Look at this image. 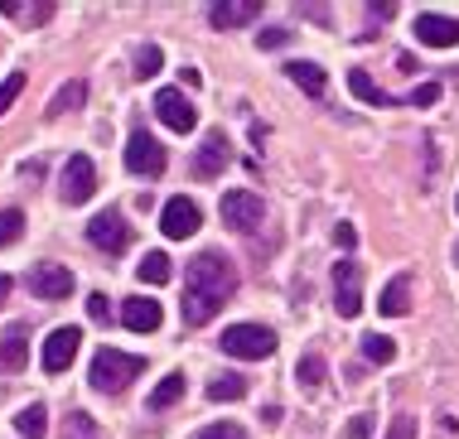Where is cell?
Here are the masks:
<instances>
[{"instance_id": "8d00e7d4", "label": "cell", "mask_w": 459, "mask_h": 439, "mask_svg": "<svg viewBox=\"0 0 459 439\" xmlns=\"http://www.w3.org/2000/svg\"><path fill=\"white\" fill-rule=\"evenodd\" d=\"M290 44V30H262V48H285Z\"/></svg>"}, {"instance_id": "d590c367", "label": "cell", "mask_w": 459, "mask_h": 439, "mask_svg": "<svg viewBox=\"0 0 459 439\" xmlns=\"http://www.w3.org/2000/svg\"><path fill=\"white\" fill-rule=\"evenodd\" d=\"M198 439H247V430H238V425H208Z\"/></svg>"}, {"instance_id": "b9f144b4", "label": "cell", "mask_w": 459, "mask_h": 439, "mask_svg": "<svg viewBox=\"0 0 459 439\" xmlns=\"http://www.w3.org/2000/svg\"><path fill=\"white\" fill-rule=\"evenodd\" d=\"M455 256H459V251H455Z\"/></svg>"}, {"instance_id": "52a82bcc", "label": "cell", "mask_w": 459, "mask_h": 439, "mask_svg": "<svg viewBox=\"0 0 459 439\" xmlns=\"http://www.w3.org/2000/svg\"><path fill=\"white\" fill-rule=\"evenodd\" d=\"M126 169L131 174H145V179L165 174V145H160L151 131H131V141H126Z\"/></svg>"}, {"instance_id": "1f68e13d", "label": "cell", "mask_w": 459, "mask_h": 439, "mask_svg": "<svg viewBox=\"0 0 459 439\" xmlns=\"http://www.w3.org/2000/svg\"><path fill=\"white\" fill-rule=\"evenodd\" d=\"M20 92H24V73H10V78L0 82V116H5V111H10V102H15Z\"/></svg>"}, {"instance_id": "7402d4cb", "label": "cell", "mask_w": 459, "mask_h": 439, "mask_svg": "<svg viewBox=\"0 0 459 439\" xmlns=\"http://www.w3.org/2000/svg\"><path fill=\"white\" fill-rule=\"evenodd\" d=\"M349 87H353V97H363V102H368V107H396V102H392V97H387V92H382V87H377V82H372V78H368V73H363V68H353V73H349Z\"/></svg>"}, {"instance_id": "ac0fdd59", "label": "cell", "mask_w": 459, "mask_h": 439, "mask_svg": "<svg viewBox=\"0 0 459 439\" xmlns=\"http://www.w3.org/2000/svg\"><path fill=\"white\" fill-rule=\"evenodd\" d=\"M377 309L387 314V319H402V314L411 309V280H406V275H392L387 290L377 295Z\"/></svg>"}, {"instance_id": "277c9868", "label": "cell", "mask_w": 459, "mask_h": 439, "mask_svg": "<svg viewBox=\"0 0 459 439\" xmlns=\"http://www.w3.org/2000/svg\"><path fill=\"white\" fill-rule=\"evenodd\" d=\"M333 309H339V319L363 314V271H358V261H333Z\"/></svg>"}, {"instance_id": "2e32d148", "label": "cell", "mask_w": 459, "mask_h": 439, "mask_svg": "<svg viewBox=\"0 0 459 439\" xmlns=\"http://www.w3.org/2000/svg\"><path fill=\"white\" fill-rule=\"evenodd\" d=\"M160 319H165V314H160L155 299H126V305H121V323H126L131 333H155Z\"/></svg>"}, {"instance_id": "7c38bea8", "label": "cell", "mask_w": 459, "mask_h": 439, "mask_svg": "<svg viewBox=\"0 0 459 439\" xmlns=\"http://www.w3.org/2000/svg\"><path fill=\"white\" fill-rule=\"evenodd\" d=\"M78 343H82V333L73 329H54L44 338V372H68V362L78 357Z\"/></svg>"}, {"instance_id": "d4e9b609", "label": "cell", "mask_w": 459, "mask_h": 439, "mask_svg": "<svg viewBox=\"0 0 459 439\" xmlns=\"http://www.w3.org/2000/svg\"><path fill=\"white\" fill-rule=\"evenodd\" d=\"M247 396V382L242 376H232V372H222L208 382V400H242Z\"/></svg>"}, {"instance_id": "4dcf8cb0", "label": "cell", "mask_w": 459, "mask_h": 439, "mask_svg": "<svg viewBox=\"0 0 459 439\" xmlns=\"http://www.w3.org/2000/svg\"><path fill=\"white\" fill-rule=\"evenodd\" d=\"M160 63H165V54H160L155 44H145L141 54H135V78H141V82H145V78H155V73H160Z\"/></svg>"}, {"instance_id": "e575fe53", "label": "cell", "mask_w": 459, "mask_h": 439, "mask_svg": "<svg viewBox=\"0 0 459 439\" xmlns=\"http://www.w3.org/2000/svg\"><path fill=\"white\" fill-rule=\"evenodd\" d=\"M387 439H416V416H396L392 430H387Z\"/></svg>"}, {"instance_id": "60d3db41", "label": "cell", "mask_w": 459, "mask_h": 439, "mask_svg": "<svg viewBox=\"0 0 459 439\" xmlns=\"http://www.w3.org/2000/svg\"><path fill=\"white\" fill-rule=\"evenodd\" d=\"M5 295H10V275H0V305H5Z\"/></svg>"}, {"instance_id": "484cf974", "label": "cell", "mask_w": 459, "mask_h": 439, "mask_svg": "<svg viewBox=\"0 0 459 439\" xmlns=\"http://www.w3.org/2000/svg\"><path fill=\"white\" fill-rule=\"evenodd\" d=\"M58 439H97V420L88 416V410H73V416L64 420V435Z\"/></svg>"}, {"instance_id": "4316f807", "label": "cell", "mask_w": 459, "mask_h": 439, "mask_svg": "<svg viewBox=\"0 0 459 439\" xmlns=\"http://www.w3.org/2000/svg\"><path fill=\"white\" fill-rule=\"evenodd\" d=\"M325 357L319 353H309V357H300V367H295V376H300V386H309V392H315V386H325Z\"/></svg>"}, {"instance_id": "603a6c76", "label": "cell", "mask_w": 459, "mask_h": 439, "mask_svg": "<svg viewBox=\"0 0 459 439\" xmlns=\"http://www.w3.org/2000/svg\"><path fill=\"white\" fill-rule=\"evenodd\" d=\"M179 396H184V372H169L165 382L151 392V400H145V406H151V410H165V406H175Z\"/></svg>"}, {"instance_id": "5b68a950", "label": "cell", "mask_w": 459, "mask_h": 439, "mask_svg": "<svg viewBox=\"0 0 459 439\" xmlns=\"http://www.w3.org/2000/svg\"><path fill=\"white\" fill-rule=\"evenodd\" d=\"M88 242H92L97 251H107V256H121V251L131 246V222L121 218L117 208H111V212H97V218L88 222Z\"/></svg>"}, {"instance_id": "ba28073f", "label": "cell", "mask_w": 459, "mask_h": 439, "mask_svg": "<svg viewBox=\"0 0 459 439\" xmlns=\"http://www.w3.org/2000/svg\"><path fill=\"white\" fill-rule=\"evenodd\" d=\"M58 194H64L68 208L88 203V198L97 194V165H92L88 155H73L68 165H64V184H58Z\"/></svg>"}, {"instance_id": "9a60e30c", "label": "cell", "mask_w": 459, "mask_h": 439, "mask_svg": "<svg viewBox=\"0 0 459 439\" xmlns=\"http://www.w3.org/2000/svg\"><path fill=\"white\" fill-rule=\"evenodd\" d=\"M222 165H228V141H222V131H213V135H204V145H198L194 174L198 179H218Z\"/></svg>"}, {"instance_id": "cb8c5ba5", "label": "cell", "mask_w": 459, "mask_h": 439, "mask_svg": "<svg viewBox=\"0 0 459 439\" xmlns=\"http://www.w3.org/2000/svg\"><path fill=\"white\" fill-rule=\"evenodd\" d=\"M44 416H48V410L39 406V400H34V406H24L20 416H15V430H20L24 439H44V430H48V420H44Z\"/></svg>"}, {"instance_id": "e0dca14e", "label": "cell", "mask_w": 459, "mask_h": 439, "mask_svg": "<svg viewBox=\"0 0 459 439\" xmlns=\"http://www.w3.org/2000/svg\"><path fill=\"white\" fill-rule=\"evenodd\" d=\"M24 362H30V329H24V323H10L5 338H0V367L20 372Z\"/></svg>"}, {"instance_id": "ffe728a7", "label": "cell", "mask_w": 459, "mask_h": 439, "mask_svg": "<svg viewBox=\"0 0 459 439\" xmlns=\"http://www.w3.org/2000/svg\"><path fill=\"white\" fill-rule=\"evenodd\" d=\"M82 102H88V82H78V78H73V82H64V87H58V92H54V102H48V116H68V111H78Z\"/></svg>"}, {"instance_id": "f546056e", "label": "cell", "mask_w": 459, "mask_h": 439, "mask_svg": "<svg viewBox=\"0 0 459 439\" xmlns=\"http://www.w3.org/2000/svg\"><path fill=\"white\" fill-rule=\"evenodd\" d=\"M20 232H24V212L20 208H5V212H0V246L20 242Z\"/></svg>"}, {"instance_id": "6da1fadb", "label": "cell", "mask_w": 459, "mask_h": 439, "mask_svg": "<svg viewBox=\"0 0 459 439\" xmlns=\"http://www.w3.org/2000/svg\"><path fill=\"white\" fill-rule=\"evenodd\" d=\"M232 290H238L232 261L218 256V251H198L189 261V271H184V323H189V329H204V323L232 299Z\"/></svg>"}, {"instance_id": "3957f363", "label": "cell", "mask_w": 459, "mask_h": 439, "mask_svg": "<svg viewBox=\"0 0 459 439\" xmlns=\"http://www.w3.org/2000/svg\"><path fill=\"white\" fill-rule=\"evenodd\" d=\"M222 353L228 357H242V362H262L276 353V333L262 329V323H232L222 333Z\"/></svg>"}, {"instance_id": "8fae6325", "label": "cell", "mask_w": 459, "mask_h": 439, "mask_svg": "<svg viewBox=\"0 0 459 439\" xmlns=\"http://www.w3.org/2000/svg\"><path fill=\"white\" fill-rule=\"evenodd\" d=\"M198 222H204V212H198V203H194V198H184V194L169 198L165 212H160V228H165L169 242H184V237H194Z\"/></svg>"}, {"instance_id": "4fadbf2b", "label": "cell", "mask_w": 459, "mask_h": 439, "mask_svg": "<svg viewBox=\"0 0 459 439\" xmlns=\"http://www.w3.org/2000/svg\"><path fill=\"white\" fill-rule=\"evenodd\" d=\"M416 39L420 44H430V48H455L459 44V20L450 15H416Z\"/></svg>"}, {"instance_id": "5bb4252c", "label": "cell", "mask_w": 459, "mask_h": 439, "mask_svg": "<svg viewBox=\"0 0 459 439\" xmlns=\"http://www.w3.org/2000/svg\"><path fill=\"white\" fill-rule=\"evenodd\" d=\"M208 20H213V30H238V24L262 20V0H222L208 10Z\"/></svg>"}, {"instance_id": "83f0119b", "label": "cell", "mask_w": 459, "mask_h": 439, "mask_svg": "<svg viewBox=\"0 0 459 439\" xmlns=\"http://www.w3.org/2000/svg\"><path fill=\"white\" fill-rule=\"evenodd\" d=\"M0 15H30L34 24H44L48 15H54V5H48V0H44V5H20V0H0Z\"/></svg>"}, {"instance_id": "f1b7e54d", "label": "cell", "mask_w": 459, "mask_h": 439, "mask_svg": "<svg viewBox=\"0 0 459 439\" xmlns=\"http://www.w3.org/2000/svg\"><path fill=\"white\" fill-rule=\"evenodd\" d=\"M363 357L368 362H392L396 343H392V338H382V333H372V338H363Z\"/></svg>"}, {"instance_id": "7a4b0ae2", "label": "cell", "mask_w": 459, "mask_h": 439, "mask_svg": "<svg viewBox=\"0 0 459 439\" xmlns=\"http://www.w3.org/2000/svg\"><path fill=\"white\" fill-rule=\"evenodd\" d=\"M141 372H145V362L135 357V353H117V348H102V353L92 357L88 382H92V392H126L131 376H141Z\"/></svg>"}, {"instance_id": "44dd1931", "label": "cell", "mask_w": 459, "mask_h": 439, "mask_svg": "<svg viewBox=\"0 0 459 439\" xmlns=\"http://www.w3.org/2000/svg\"><path fill=\"white\" fill-rule=\"evenodd\" d=\"M135 275H141V285H169V275H175V266H169L165 251H145V261L135 266Z\"/></svg>"}, {"instance_id": "9c48e42d", "label": "cell", "mask_w": 459, "mask_h": 439, "mask_svg": "<svg viewBox=\"0 0 459 439\" xmlns=\"http://www.w3.org/2000/svg\"><path fill=\"white\" fill-rule=\"evenodd\" d=\"M73 271L68 266H58V261H39V266L30 271V290L44 299V305H58V299H68L73 295Z\"/></svg>"}, {"instance_id": "d6986e66", "label": "cell", "mask_w": 459, "mask_h": 439, "mask_svg": "<svg viewBox=\"0 0 459 439\" xmlns=\"http://www.w3.org/2000/svg\"><path fill=\"white\" fill-rule=\"evenodd\" d=\"M285 73H290V82L300 87V92H309V97H325V82H329V78H325V68H319V63L300 58V63H290Z\"/></svg>"}, {"instance_id": "30bf717a", "label": "cell", "mask_w": 459, "mask_h": 439, "mask_svg": "<svg viewBox=\"0 0 459 439\" xmlns=\"http://www.w3.org/2000/svg\"><path fill=\"white\" fill-rule=\"evenodd\" d=\"M155 116L165 121L169 131H179V135H189L198 125V111H194V102L179 92V87H160L155 92Z\"/></svg>"}, {"instance_id": "836d02e7", "label": "cell", "mask_w": 459, "mask_h": 439, "mask_svg": "<svg viewBox=\"0 0 459 439\" xmlns=\"http://www.w3.org/2000/svg\"><path fill=\"white\" fill-rule=\"evenodd\" d=\"M88 319H92V323H107V319H111V305H107V295H102V290L88 295Z\"/></svg>"}, {"instance_id": "8992f818", "label": "cell", "mask_w": 459, "mask_h": 439, "mask_svg": "<svg viewBox=\"0 0 459 439\" xmlns=\"http://www.w3.org/2000/svg\"><path fill=\"white\" fill-rule=\"evenodd\" d=\"M266 218L262 198L247 194V188H232V194H222V222H228L232 232H256Z\"/></svg>"}, {"instance_id": "f35d334b", "label": "cell", "mask_w": 459, "mask_h": 439, "mask_svg": "<svg viewBox=\"0 0 459 439\" xmlns=\"http://www.w3.org/2000/svg\"><path fill=\"white\" fill-rule=\"evenodd\" d=\"M368 435H372V420H368V416H358V420L349 425V439H368Z\"/></svg>"}, {"instance_id": "74e56055", "label": "cell", "mask_w": 459, "mask_h": 439, "mask_svg": "<svg viewBox=\"0 0 459 439\" xmlns=\"http://www.w3.org/2000/svg\"><path fill=\"white\" fill-rule=\"evenodd\" d=\"M333 242H339L343 251H353V242H358V232L349 228V222H339V228H333Z\"/></svg>"}, {"instance_id": "ab89813d", "label": "cell", "mask_w": 459, "mask_h": 439, "mask_svg": "<svg viewBox=\"0 0 459 439\" xmlns=\"http://www.w3.org/2000/svg\"><path fill=\"white\" fill-rule=\"evenodd\" d=\"M368 15H372V20H392L396 5H392V0H387V5H368Z\"/></svg>"}, {"instance_id": "d6a6232c", "label": "cell", "mask_w": 459, "mask_h": 439, "mask_svg": "<svg viewBox=\"0 0 459 439\" xmlns=\"http://www.w3.org/2000/svg\"><path fill=\"white\" fill-rule=\"evenodd\" d=\"M440 102V82H426V87H416L411 97H406V107H436Z\"/></svg>"}]
</instances>
